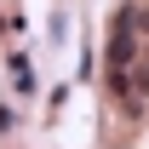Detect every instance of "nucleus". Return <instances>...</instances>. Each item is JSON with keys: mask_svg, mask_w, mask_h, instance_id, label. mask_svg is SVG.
<instances>
[{"mask_svg": "<svg viewBox=\"0 0 149 149\" xmlns=\"http://www.w3.org/2000/svg\"><path fill=\"white\" fill-rule=\"evenodd\" d=\"M138 23H143L138 6H126L120 23H115V40H109V86L126 97L132 109L143 103V52H138V46H143V29H138Z\"/></svg>", "mask_w": 149, "mask_h": 149, "instance_id": "f257e3e1", "label": "nucleus"}]
</instances>
